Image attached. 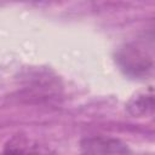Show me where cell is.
<instances>
[{"label": "cell", "mask_w": 155, "mask_h": 155, "mask_svg": "<svg viewBox=\"0 0 155 155\" xmlns=\"http://www.w3.org/2000/svg\"><path fill=\"white\" fill-rule=\"evenodd\" d=\"M81 147L90 155H125L127 153L124 143L109 137L86 138Z\"/></svg>", "instance_id": "2"}, {"label": "cell", "mask_w": 155, "mask_h": 155, "mask_svg": "<svg viewBox=\"0 0 155 155\" xmlns=\"http://www.w3.org/2000/svg\"><path fill=\"white\" fill-rule=\"evenodd\" d=\"M0 155H50V150L28 137L16 136L8 140Z\"/></svg>", "instance_id": "3"}, {"label": "cell", "mask_w": 155, "mask_h": 155, "mask_svg": "<svg viewBox=\"0 0 155 155\" xmlns=\"http://www.w3.org/2000/svg\"><path fill=\"white\" fill-rule=\"evenodd\" d=\"M117 62L125 73L142 78L148 75L153 69L151 54L139 44H127L117 53Z\"/></svg>", "instance_id": "1"}, {"label": "cell", "mask_w": 155, "mask_h": 155, "mask_svg": "<svg viewBox=\"0 0 155 155\" xmlns=\"http://www.w3.org/2000/svg\"><path fill=\"white\" fill-rule=\"evenodd\" d=\"M127 110L133 116H147L154 110V94L153 88L149 87L148 91L138 93L127 103Z\"/></svg>", "instance_id": "4"}]
</instances>
